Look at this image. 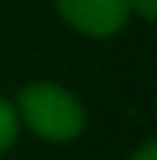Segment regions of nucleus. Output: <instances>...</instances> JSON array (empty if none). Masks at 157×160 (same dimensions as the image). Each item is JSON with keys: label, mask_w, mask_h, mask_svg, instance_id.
I'll return each mask as SVG.
<instances>
[{"label": "nucleus", "mask_w": 157, "mask_h": 160, "mask_svg": "<svg viewBox=\"0 0 157 160\" xmlns=\"http://www.w3.org/2000/svg\"><path fill=\"white\" fill-rule=\"evenodd\" d=\"M129 9L139 12L145 22H151L157 16V0H129Z\"/></svg>", "instance_id": "obj_4"}, {"label": "nucleus", "mask_w": 157, "mask_h": 160, "mask_svg": "<svg viewBox=\"0 0 157 160\" xmlns=\"http://www.w3.org/2000/svg\"><path fill=\"white\" fill-rule=\"evenodd\" d=\"M62 19L89 37H111L129 19V0H56Z\"/></svg>", "instance_id": "obj_2"}, {"label": "nucleus", "mask_w": 157, "mask_h": 160, "mask_svg": "<svg viewBox=\"0 0 157 160\" xmlns=\"http://www.w3.org/2000/svg\"><path fill=\"white\" fill-rule=\"evenodd\" d=\"M16 105L28 129L46 142H71L83 132V108L59 83H28Z\"/></svg>", "instance_id": "obj_1"}, {"label": "nucleus", "mask_w": 157, "mask_h": 160, "mask_svg": "<svg viewBox=\"0 0 157 160\" xmlns=\"http://www.w3.org/2000/svg\"><path fill=\"white\" fill-rule=\"evenodd\" d=\"M129 160H157V142H145Z\"/></svg>", "instance_id": "obj_5"}, {"label": "nucleus", "mask_w": 157, "mask_h": 160, "mask_svg": "<svg viewBox=\"0 0 157 160\" xmlns=\"http://www.w3.org/2000/svg\"><path fill=\"white\" fill-rule=\"evenodd\" d=\"M19 132V114L6 99H0V151H6Z\"/></svg>", "instance_id": "obj_3"}]
</instances>
